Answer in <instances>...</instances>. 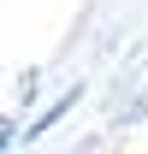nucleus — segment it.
Wrapping results in <instances>:
<instances>
[{"label":"nucleus","instance_id":"1","mask_svg":"<svg viewBox=\"0 0 148 154\" xmlns=\"http://www.w3.org/2000/svg\"><path fill=\"white\" fill-rule=\"evenodd\" d=\"M71 101H77V89H71V95H59L54 107H48V113H42L36 125H30V131H18V136H42V131H48V125H54V119H65V113H71Z\"/></svg>","mask_w":148,"mask_h":154},{"label":"nucleus","instance_id":"2","mask_svg":"<svg viewBox=\"0 0 148 154\" xmlns=\"http://www.w3.org/2000/svg\"><path fill=\"white\" fill-rule=\"evenodd\" d=\"M12 142H18V119H0V154L12 148Z\"/></svg>","mask_w":148,"mask_h":154}]
</instances>
